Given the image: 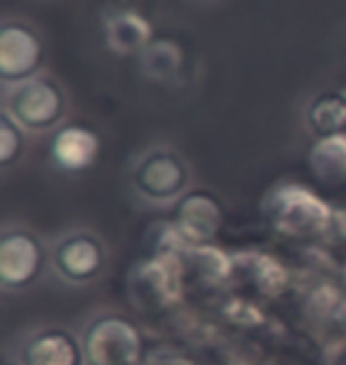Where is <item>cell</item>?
I'll use <instances>...</instances> for the list:
<instances>
[{
	"label": "cell",
	"mask_w": 346,
	"mask_h": 365,
	"mask_svg": "<svg viewBox=\"0 0 346 365\" xmlns=\"http://www.w3.org/2000/svg\"><path fill=\"white\" fill-rule=\"evenodd\" d=\"M0 114L10 116L31 138L53 135L69 123L71 98L67 86L46 69L19 83L3 86Z\"/></svg>",
	"instance_id": "1"
},
{
	"label": "cell",
	"mask_w": 346,
	"mask_h": 365,
	"mask_svg": "<svg viewBox=\"0 0 346 365\" xmlns=\"http://www.w3.org/2000/svg\"><path fill=\"white\" fill-rule=\"evenodd\" d=\"M128 187L138 202L154 209L180 204L193 190V166L171 143H152L128 164Z\"/></svg>",
	"instance_id": "2"
},
{
	"label": "cell",
	"mask_w": 346,
	"mask_h": 365,
	"mask_svg": "<svg viewBox=\"0 0 346 365\" xmlns=\"http://www.w3.org/2000/svg\"><path fill=\"white\" fill-rule=\"evenodd\" d=\"M83 365H143L145 334L121 313L95 316L81 332Z\"/></svg>",
	"instance_id": "3"
},
{
	"label": "cell",
	"mask_w": 346,
	"mask_h": 365,
	"mask_svg": "<svg viewBox=\"0 0 346 365\" xmlns=\"http://www.w3.org/2000/svg\"><path fill=\"white\" fill-rule=\"evenodd\" d=\"M46 36L29 17L7 12L0 24V88L46 71Z\"/></svg>",
	"instance_id": "4"
},
{
	"label": "cell",
	"mask_w": 346,
	"mask_h": 365,
	"mask_svg": "<svg viewBox=\"0 0 346 365\" xmlns=\"http://www.w3.org/2000/svg\"><path fill=\"white\" fill-rule=\"evenodd\" d=\"M50 266L69 284H88L107 266V247L98 232L88 228L64 230L50 242Z\"/></svg>",
	"instance_id": "5"
},
{
	"label": "cell",
	"mask_w": 346,
	"mask_h": 365,
	"mask_svg": "<svg viewBox=\"0 0 346 365\" xmlns=\"http://www.w3.org/2000/svg\"><path fill=\"white\" fill-rule=\"evenodd\" d=\"M50 261V247L26 225H7L0 237V282L5 289H26Z\"/></svg>",
	"instance_id": "6"
},
{
	"label": "cell",
	"mask_w": 346,
	"mask_h": 365,
	"mask_svg": "<svg viewBox=\"0 0 346 365\" xmlns=\"http://www.w3.org/2000/svg\"><path fill=\"white\" fill-rule=\"evenodd\" d=\"M128 292L136 309L145 313H159L171 309L183 294L180 268L171 259L152 257L131 273Z\"/></svg>",
	"instance_id": "7"
},
{
	"label": "cell",
	"mask_w": 346,
	"mask_h": 365,
	"mask_svg": "<svg viewBox=\"0 0 346 365\" xmlns=\"http://www.w3.org/2000/svg\"><path fill=\"white\" fill-rule=\"evenodd\" d=\"M17 365H83L81 337L67 327H41L21 341Z\"/></svg>",
	"instance_id": "8"
},
{
	"label": "cell",
	"mask_w": 346,
	"mask_h": 365,
	"mask_svg": "<svg viewBox=\"0 0 346 365\" xmlns=\"http://www.w3.org/2000/svg\"><path fill=\"white\" fill-rule=\"evenodd\" d=\"M98 155H100V138L91 128L67 123L57 133H53L50 159H53L57 169L69 173L86 171L95 164Z\"/></svg>",
	"instance_id": "9"
},
{
	"label": "cell",
	"mask_w": 346,
	"mask_h": 365,
	"mask_svg": "<svg viewBox=\"0 0 346 365\" xmlns=\"http://www.w3.org/2000/svg\"><path fill=\"white\" fill-rule=\"evenodd\" d=\"M31 135L24 133L10 116L0 114V169L10 171L26 157Z\"/></svg>",
	"instance_id": "10"
},
{
	"label": "cell",
	"mask_w": 346,
	"mask_h": 365,
	"mask_svg": "<svg viewBox=\"0 0 346 365\" xmlns=\"http://www.w3.org/2000/svg\"><path fill=\"white\" fill-rule=\"evenodd\" d=\"M195 3H204V5H211V3H220V0H195Z\"/></svg>",
	"instance_id": "11"
}]
</instances>
